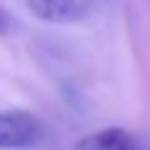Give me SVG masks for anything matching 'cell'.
I'll list each match as a JSON object with an SVG mask.
<instances>
[{
  "label": "cell",
  "mask_w": 150,
  "mask_h": 150,
  "mask_svg": "<svg viewBox=\"0 0 150 150\" xmlns=\"http://www.w3.org/2000/svg\"><path fill=\"white\" fill-rule=\"evenodd\" d=\"M25 8L38 20L53 23V25L78 23L85 15V3L83 0H25Z\"/></svg>",
  "instance_id": "2"
},
{
  "label": "cell",
  "mask_w": 150,
  "mask_h": 150,
  "mask_svg": "<svg viewBox=\"0 0 150 150\" xmlns=\"http://www.w3.org/2000/svg\"><path fill=\"white\" fill-rule=\"evenodd\" d=\"M5 30H8V18H5V13L0 10V35H3Z\"/></svg>",
  "instance_id": "4"
},
{
  "label": "cell",
  "mask_w": 150,
  "mask_h": 150,
  "mask_svg": "<svg viewBox=\"0 0 150 150\" xmlns=\"http://www.w3.org/2000/svg\"><path fill=\"white\" fill-rule=\"evenodd\" d=\"M75 150H143V143L125 128H100L83 135L75 143Z\"/></svg>",
  "instance_id": "3"
},
{
  "label": "cell",
  "mask_w": 150,
  "mask_h": 150,
  "mask_svg": "<svg viewBox=\"0 0 150 150\" xmlns=\"http://www.w3.org/2000/svg\"><path fill=\"white\" fill-rule=\"evenodd\" d=\"M43 138V123L25 110H0V150L33 148Z\"/></svg>",
  "instance_id": "1"
}]
</instances>
